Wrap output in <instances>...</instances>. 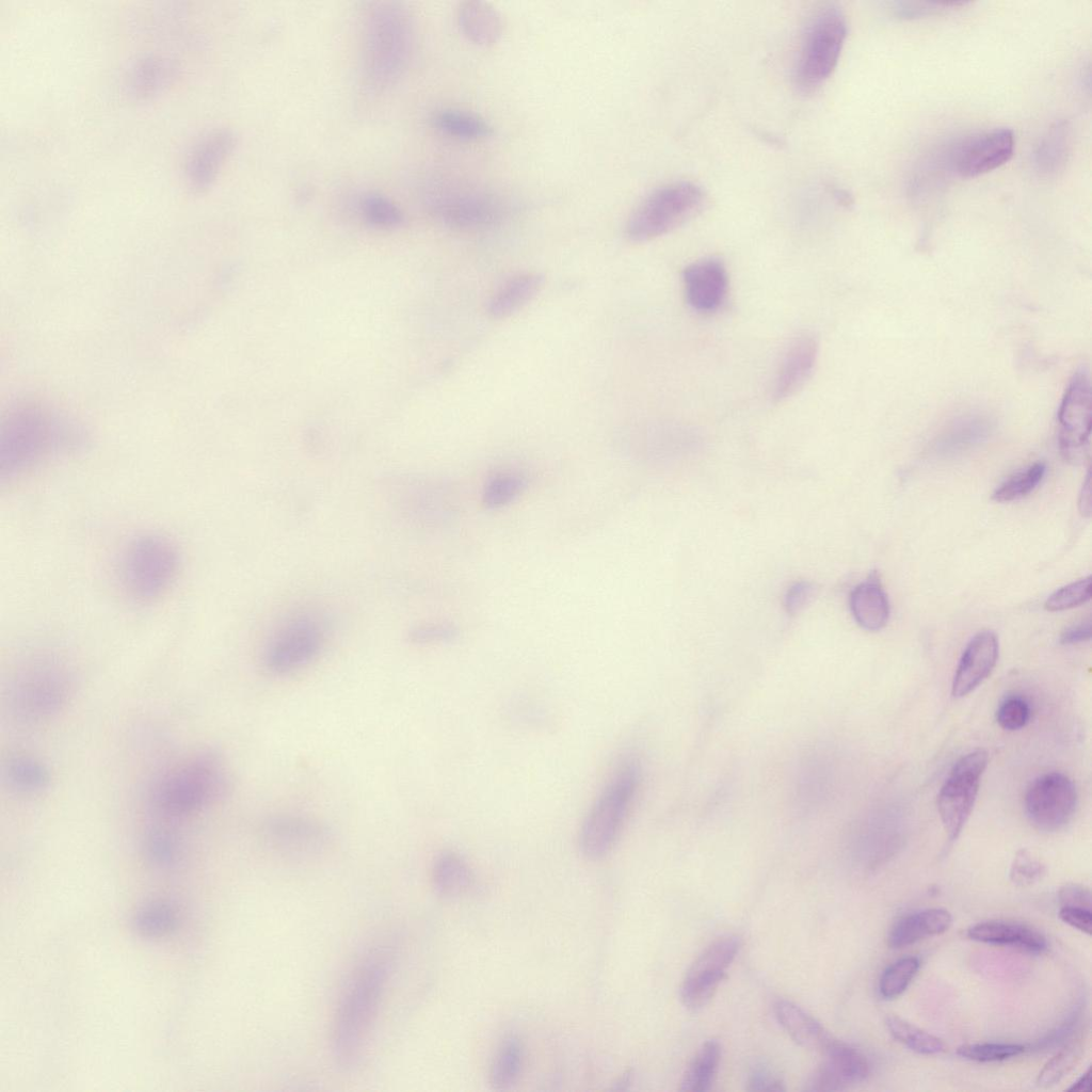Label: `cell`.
<instances>
[{
    "label": "cell",
    "instance_id": "obj_1",
    "mask_svg": "<svg viewBox=\"0 0 1092 1092\" xmlns=\"http://www.w3.org/2000/svg\"><path fill=\"white\" fill-rule=\"evenodd\" d=\"M395 961V946L382 943L368 949L351 973L332 1028V1051L339 1066L351 1069L363 1058Z\"/></svg>",
    "mask_w": 1092,
    "mask_h": 1092
},
{
    "label": "cell",
    "instance_id": "obj_2",
    "mask_svg": "<svg viewBox=\"0 0 1092 1092\" xmlns=\"http://www.w3.org/2000/svg\"><path fill=\"white\" fill-rule=\"evenodd\" d=\"M87 445L80 427L57 414L23 410L11 416L0 436V478L14 481Z\"/></svg>",
    "mask_w": 1092,
    "mask_h": 1092
},
{
    "label": "cell",
    "instance_id": "obj_3",
    "mask_svg": "<svg viewBox=\"0 0 1092 1092\" xmlns=\"http://www.w3.org/2000/svg\"><path fill=\"white\" fill-rule=\"evenodd\" d=\"M414 22L400 2H373L363 26V71L376 90L392 85L404 74L414 49Z\"/></svg>",
    "mask_w": 1092,
    "mask_h": 1092
},
{
    "label": "cell",
    "instance_id": "obj_4",
    "mask_svg": "<svg viewBox=\"0 0 1092 1092\" xmlns=\"http://www.w3.org/2000/svg\"><path fill=\"white\" fill-rule=\"evenodd\" d=\"M640 778L638 761L627 759L599 791L579 830V849L587 858L599 860L612 850L635 802Z\"/></svg>",
    "mask_w": 1092,
    "mask_h": 1092
},
{
    "label": "cell",
    "instance_id": "obj_5",
    "mask_svg": "<svg viewBox=\"0 0 1092 1092\" xmlns=\"http://www.w3.org/2000/svg\"><path fill=\"white\" fill-rule=\"evenodd\" d=\"M229 788L222 759L204 753L165 773L155 785L154 806L170 817L187 816L223 798Z\"/></svg>",
    "mask_w": 1092,
    "mask_h": 1092
},
{
    "label": "cell",
    "instance_id": "obj_6",
    "mask_svg": "<svg viewBox=\"0 0 1092 1092\" xmlns=\"http://www.w3.org/2000/svg\"><path fill=\"white\" fill-rule=\"evenodd\" d=\"M180 563L179 551L168 537L141 533L122 551L119 579L128 596L139 603H151L171 589Z\"/></svg>",
    "mask_w": 1092,
    "mask_h": 1092
},
{
    "label": "cell",
    "instance_id": "obj_7",
    "mask_svg": "<svg viewBox=\"0 0 1092 1092\" xmlns=\"http://www.w3.org/2000/svg\"><path fill=\"white\" fill-rule=\"evenodd\" d=\"M847 36V19L833 3L817 7L801 35L793 66L796 86L803 93L818 89L832 74Z\"/></svg>",
    "mask_w": 1092,
    "mask_h": 1092
},
{
    "label": "cell",
    "instance_id": "obj_8",
    "mask_svg": "<svg viewBox=\"0 0 1092 1092\" xmlns=\"http://www.w3.org/2000/svg\"><path fill=\"white\" fill-rule=\"evenodd\" d=\"M705 203L702 188L690 181L657 188L629 215L626 237L632 242H646L663 236L695 216Z\"/></svg>",
    "mask_w": 1092,
    "mask_h": 1092
},
{
    "label": "cell",
    "instance_id": "obj_9",
    "mask_svg": "<svg viewBox=\"0 0 1092 1092\" xmlns=\"http://www.w3.org/2000/svg\"><path fill=\"white\" fill-rule=\"evenodd\" d=\"M1014 133L993 128L958 138L934 151L946 178H975L1000 167L1013 156Z\"/></svg>",
    "mask_w": 1092,
    "mask_h": 1092
},
{
    "label": "cell",
    "instance_id": "obj_10",
    "mask_svg": "<svg viewBox=\"0 0 1092 1092\" xmlns=\"http://www.w3.org/2000/svg\"><path fill=\"white\" fill-rule=\"evenodd\" d=\"M326 628L317 614L294 613L278 625L262 652V663L273 674L285 675L304 668L321 653Z\"/></svg>",
    "mask_w": 1092,
    "mask_h": 1092
},
{
    "label": "cell",
    "instance_id": "obj_11",
    "mask_svg": "<svg viewBox=\"0 0 1092 1092\" xmlns=\"http://www.w3.org/2000/svg\"><path fill=\"white\" fill-rule=\"evenodd\" d=\"M989 754L974 750L952 766L937 794V810L950 840L961 834L974 808Z\"/></svg>",
    "mask_w": 1092,
    "mask_h": 1092
},
{
    "label": "cell",
    "instance_id": "obj_12",
    "mask_svg": "<svg viewBox=\"0 0 1092 1092\" xmlns=\"http://www.w3.org/2000/svg\"><path fill=\"white\" fill-rule=\"evenodd\" d=\"M70 679L66 670L49 660L28 665L17 677L13 689V705L21 719L42 720L58 712L69 693Z\"/></svg>",
    "mask_w": 1092,
    "mask_h": 1092
},
{
    "label": "cell",
    "instance_id": "obj_13",
    "mask_svg": "<svg viewBox=\"0 0 1092 1092\" xmlns=\"http://www.w3.org/2000/svg\"><path fill=\"white\" fill-rule=\"evenodd\" d=\"M1077 800V789L1072 778L1061 772H1048L1029 785L1024 797V808L1035 829L1056 832L1073 818Z\"/></svg>",
    "mask_w": 1092,
    "mask_h": 1092
},
{
    "label": "cell",
    "instance_id": "obj_14",
    "mask_svg": "<svg viewBox=\"0 0 1092 1092\" xmlns=\"http://www.w3.org/2000/svg\"><path fill=\"white\" fill-rule=\"evenodd\" d=\"M740 946L738 936H721L695 958L680 986V999L687 1009L701 1010L711 1000L726 977V970L737 957Z\"/></svg>",
    "mask_w": 1092,
    "mask_h": 1092
},
{
    "label": "cell",
    "instance_id": "obj_15",
    "mask_svg": "<svg viewBox=\"0 0 1092 1092\" xmlns=\"http://www.w3.org/2000/svg\"><path fill=\"white\" fill-rule=\"evenodd\" d=\"M260 836L274 851L307 857L322 852L332 839L328 828L320 821L296 814H276L260 825Z\"/></svg>",
    "mask_w": 1092,
    "mask_h": 1092
},
{
    "label": "cell",
    "instance_id": "obj_16",
    "mask_svg": "<svg viewBox=\"0 0 1092 1092\" xmlns=\"http://www.w3.org/2000/svg\"><path fill=\"white\" fill-rule=\"evenodd\" d=\"M1091 386L1087 371H1077L1069 383L1059 411V444L1070 460L1085 454L1091 435Z\"/></svg>",
    "mask_w": 1092,
    "mask_h": 1092
},
{
    "label": "cell",
    "instance_id": "obj_17",
    "mask_svg": "<svg viewBox=\"0 0 1092 1092\" xmlns=\"http://www.w3.org/2000/svg\"><path fill=\"white\" fill-rule=\"evenodd\" d=\"M822 1056L824 1061L806 1080L804 1091L844 1090L863 1082L870 1074L867 1057L855 1047L837 1039Z\"/></svg>",
    "mask_w": 1092,
    "mask_h": 1092
},
{
    "label": "cell",
    "instance_id": "obj_18",
    "mask_svg": "<svg viewBox=\"0 0 1092 1092\" xmlns=\"http://www.w3.org/2000/svg\"><path fill=\"white\" fill-rule=\"evenodd\" d=\"M433 210L438 219L450 227L478 230L500 222L504 207L497 198L487 194L457 192L434 200Z\"/></svg>",
    "mask_w": 1092,
    "mask_h": 1092
},
{
    "label": "cell",
    "instance_id": "obj_19",
    "mask_svg": "<svg viewBox=\"0 0 1092 1092\" xmlns=\"http://www.w3.org/2000/svg\"><path fill=\"white\" fill-rule=\"evenodd\" d=\"M236 144L237 136L228 128H215L200 136L189 151L184 163L188 187L195 192L209 188Z\"/></svg>",
    "mask_w": 1092,
    "mask_h": 1092
},
{
    "label": "cell",
    "instance_id": "obj_20",
    "mask_svg": "<svg viewBox=\"0 0 1092 1092\" xmlns=\"http://www.w3.org/2000/svg\"><path fill=\"white\" fill-rule=\"evenodd\" d=\"M685 295L696 311L710 314L726 300L728 274L718 258L708 257L690 263L682 272Z\"/></svg>",
    "mask_w": 1092,
    "mask_h": 1092
},
{
    "label": "cell",
    "instance_id": "obj_21",
    "mask_svg": "<svg viewBox=\"0 0 1092 1092\" xmlns=\"http://www.w3.org/2000/svg\"><path fill=\"white\" fill-rule=\"evenodd\" d=\"M999 655L997 636L992 630H981L967 643L952 680L951 693L963 697L973 692L994 670Z\"/></svg>",
    "mask_w": 1092,
    "mask_h": 1092
},
{
    "label": "cell",
    "instance_id": "obj_22",
    "mask_svg": "<svg viewBox=\"0 0 1092 1092\" xmlns=\"http://www.w3.org/2000/svg\"><path fill=\"white\" fill-rule=\"evenodd\" d=\"M818 357V342L809 334L793 338L785 349L772 383V399L783 401L794 395L810 378Z\"/></svg>",
    "mask_w": 1092,
    "mask_h": 1092
},
{
    "label": "cell",
    "instance_id": "obj_23",
    "mask_svg": "<svg viewBox=\"0 0 1092 1092\" xmlns=\"http://www.w3.org/2000/svg\"><path fill=\"white\" fill-rule=\"evenodd\" d=\"M773 1012L781 1027L803 1048L823 1055L835 1041L817 1018L790 1000H776Z\"/></svg>",
    "mask_w": 1092,
    "mask_h": 1092
},
{
    "label": "cell",
    "instance_id": "obj_24",
    "mask_svg": "<svg viewBox=\"0 0 1092 1092\" xmlns=\"http://www.w3.org/2000/svg\"><path fill=\"white\" fill-rule=\"evenodd\" d=\"M967 936L976 942L1010 946L1032 953H1041L1047 948V941L1041 932L1027 925L1013 921L977 922L967 929Z\"/></svg>",
    "mask_w": 1092,
    "mask_h": 1092
},
{
    "label": "cell",
    "instance_id": "obj_25",
    "mask_svg": "<svg viewBox=\"0 0 1092 1092\" xmlns=\"http://www.w3.org/2000/svg\"><path fill=\"white\" fill-rule=\"evenodd\" d=\"M175 77L176 66L171 59L147 54L130 65L126 73L125 86L133 98L146 99L161 93Z\"/></svg>",
    "mask_w": 1092,
    "mask_h": 1092
},
{
    "label": "cell",
    "instance_id": "obj_26",
    "mask_svg": "<svg viewBox=\"0 0 1092 1092\" xmlns=\"http://www.w3.org/2000/svg\"><path fill=\"white\" fill-rule=\"evenodd\" d=\"M456 21L462 35L477 46H493L503 33L500 13L487 2L477 0L462 2L457 9Z\"/></svg>",
    "mask_w": 1092,
    "mask_h": 1092
},
{
    "label": "cell",
    "instance_id": "obj_27",
    "mask_svg": "<svg viewBox=\"0 0 1092 1092\" xmlns=\"http://www.w3.org/2000/svg\"><path fill=\"white\" fill-rule=\"evenodd\" d=\"M849 604L855 622L868 631H878L888 622V597L876 573L852 590Z\"/></svg>",
    "mask_w": 1092,
    "mask_h": 1092
},
{
    "label": "cell",
    "instance_id": "obj_28",
    "mask_svg": "<svg viewBox=\"0 0 1092 1092\" xmlns=\"http://www.w3.org/2000/svg\"><path fill=\"white\" fill-rule=\"evenodd\" d=\"M952 917L944 909H926L899 918L890 928L887 944L890 948L908 947L922 938L946 932Z\"/></svg>",
    "mask_w": 1092,
    "mask_h": 1092
},
{
    "label": "cell",
    "instance_id": "obj_29",
    "mask_svg": "<svg viewBox=\"0 0 1092 1092\" xmlns=\"http://www.w3.org/2000/svg\"><path fill=\"white\" fill-rule=\"evenodd\" d=\"M543 285L535 272H520L507 278L491 295L486 310L494 319L508 318L530 303Z\"/></svg>",
    "mask_w": 1092,
    "mask_h": 1092
},
{
    "label": "cell",
    "instance_id": "obj_30",
    "mask_svg": "<svg viewBox=\"0 0 1092 1092\" xmlns=\"http://www.w3.org/2000/svg\"><path fill=\"white\" fill-rule=\"evenodd\" d=\"M1072 147V127L1065 119L1053 124L1038 143L1033 152L1037 172L1053 177L1064 170Z\"/></svg>",
    "mask_w": 1092,
    "mask_h": 1092
},
{
    "label": "cell",
    "instance_id": "obj_31",
    "mask_svg": "<svg viewBox=\"0 0 1092 1092\" xmlns=\"http://www.w3.org/2000/svg\"><path fill=\"white\" fill-rule=\"evenodd\" d=\"M431 879L435 892L445 898L462 896L473 883L469 865L454 851H444L436 856Z\"/></svg>",
    "mask_w": 1092,
    "mask_h": 1092
},
{
    "label": "cell",
    "instance_id": "obj_32",
    "mask_svg": "<svg viewBox=\"0 0 1092 1092\" xmlns=\"http://www.w3.org/2000/svg\"><path fill=\"white\" fill-rule=\"evenodd\" d=\"M721 1055L722 1048L719 1041L711 1039L703 1043L684 1073L679 1090L687 1092L710 1090L719 1070Z\"/></svg>",
    "mask_w": 1092,
    "mask_h": 1092
},
{
    "label": "cell",
    "instance_id": "obj_33",
    "mask_svg": "<svg viewBox=\"0 0 1092 1092\" xmlns=\"http://www.w3.org/2000/svg\"><path fill=\"white\" fill-rule=\"evenodd\" d=\"M989 420L980 415H970L953 422L934 444L935 451L954 454L982 441L989 434Z\"/></svg>",
    "mask_w": 1092,
    "mask_h": 1092
},
{
    "label": "cell",
    "instance_id": "obj_34",
    "mask_svg": "<svg viewBox=\"0 0 1092 1092\" xmlns=\"http://www.w3.org/2000/svg\"><path fill=\"white\" fill-rule=\"evenodd\" d=\"M433 125L441 132L465 141L483 140L492 134V126L480 115L459 110L443 109L434 113Z\"/></svg>",
    "mask_w": 1092,
    "mask_h": 1092
},
{
    "label": "cell",
    "instance_id": "obj_35",
    "mask_svg": "<svg viewBox=\"0 0 1092 1092\" xmlns=\"http://www.w3.org/2000/svg\"><path fill=\"white\" fill-rule=\"evenodd\" d=\"M528 486V477L520 470L497 471L487 479L482 491V503L496 510L512 503Z\"/></svg>",
    "mask_w": 1092,
    "mask_h": 1092
},
{
    "label": "cell",
    "instance_id": "obj_36",
    "mask_svg": "<svg viewBox=\"0 0 1092 1092\" xmlns=\"http://www.w3.org/2000/svg\"><path fill=\"white\" fill-rule=\"evenodd\" d=\"M523 1057V1046L517 1039L509 1038L501 1044L489 1072V1081L494 1089H507L516 1082L520 1074Z\"/></svg>",
    "mask_w": 1092,
    "mask_h": 1092
},
{
    "label": "cell",
    "instance_id": "obj_37",
    "mask_svg": "<svg viewBox=\"0 0 1092 1092\" xmlns=\"http://www.w3.org/2000/svg\"><path fill=\"white\" fill-rule=\"evenodd\" d=\"M1083 1030L1049 1059L1037 1077V1086L1050 1088L1067 1075L1079 1062L1085 1049Z\"/></svg>",
    "mask_w": 1092,
    "mask_h": 1092
},
{
    "label": "cell",
    "instance_id": "obj_38",
    "mask_svg": "<svg viewBox=\"0 0 1092 1092\" xmlns=\"http://www.w3.org/2000/svg\"><path fill=\"white\" fill-rule=\"evenodd\" d=\"M885 1025L894 1039L913 1051L922 1055H934L944 1049V1043L941 1039L898 1015L886 1016Z\"/></svg>",
    "mask_w": 1092,
    "mask_h": 1092
},
{
    "label": "cell",
    "instance_id": "obj_39",
    "mask_svg": "<svg viewBox=\"0 0 1092 1092\" xmlns=\"http://www.w3.org/2000/svg\"><path fill=\"white\" fill-rule=\"evenodd\" d=\"M1046 465L1035 462L1003 481L993 493L992 499L997 502H1010L1022 499L1033 492L1043 480Z\"/></svg>",
    "mask_w": 1092,
    "mask_h": 1092
},
{
    "label": "cell",
    "instance_id": "obj_40",
    "mask_svg": "<svg viewBox=\"0 0 1092 1092\" xmlns=\"http://www.w3.org/2000/svg\"><path fill=\"white\" fill-rule=\"evenodd\" d=\"M6 777L15 789L32 793L46 788L49 782L46 768L28 757L11 759L6 767Z\"/></svg>",
    "mask_w": 1092,
    "mask_h": 1092
},
{
    "label": "cell",
    "instance_id": "obj_41",
    "mask_svg": "<svg viewBox=\"0 0 1092 1092\" xmlns=\"http://www.w3.org/2000/svg\"><path fill=\"white\" fill-rule=\"evenodd\" d=\"M920 961L917 957H904L884 969L879 980L880 995L885 999L900 996L917 974Z\"/></svg>",
    "mask_w": 1092,
    "mask_h": 1092
},
{
    "label": "cell",
    "instance_id": "obj_42",
    "mask_svg": "<svg viewBox=\"0 0 1092 1092\" xmlns=\"http://www.w3.org/2000/svg\"><path fill=\"white\" fill-rule=\"evenodd\" d=\"M364 219L381 228H395L404 221L401 209L388 197L379 193L365 194L359 202Z\"/></svg>",
    "mask_w": 1092,
    "mask_h": 1092
},
{
    "label": "cell",
    "instance_id": "obj_43",
    "mask_svg": "<svg viewBox=\"0 0 1092 1092\" xmlns=\"http://www.w3.org/2000/svg\"><path fill=\"white\" fill-rule=\"evenodd\" d=\"M1026 1047L1014 1043H971L957 1048V1055L977 1062H998L1022 1055Z\"/></svg>",
    "mask_w": 1092,
    "mask_h": 1092
},
{
    "label": "cell",
    "instance_id": "obj_44",
    "mask_svg": "<svg viewBox=\"0 0 1092 1092\" xmlns=\"http://www.w3.org/2000/svg\"><path fill=\"white\" fill-rule=\"evenodd\" d=\"M1091 577H1085L1056 590L1046 599L1047 611L1057 612L1086 604L1091 598Z\"/></svg>",
    "mask_w": 1092,
    "mask_h": 1092
},
{
    "label": "cell",
    "instance_id": "obj_45",
    "mask_svg": "<svg viewBox=\"0 0 1092 1092\" xmlns=\"http://www.w3.org/2000/svg\"><path fill=\"white\" fill-rule=\"evenodd\" d=\"M1081 1015L1082 1011L1076 1008L1058 1026L1035 1041L1030 1049L1042 1051L1065 1045L1083 1030Z\"/></svg>",
    "mask_w": 1092,
    "mask_h": 1092
},
{
    "label": "cell",
    "instance_id": "obj_46",
    "mask_svg": "<svg viewBox=\"0 0 1092 1092\" xmlns=\"http://www.w3.org/2000/svg\"><path fill=\"white\" fill-rule=\"evenodd\" d=\"M175 922L173 910L162 902L152 903L141 910L135 918L139 931L145 935L157 936L168 932Z\"/></svg>",
    "mask_w": 1092,
    "mask_h": 1092
},
{
    "label": "cell",
    "instance_id": "obj_47",
    "mask_svg": "<svg viewBox=\"0 0 1092 1092\" xmlns=\"http://www.w3.org/2000/svg\"><path fill=\"white\" fill-rule=\"evenodd\" d=\"M1045 865L1027 849H1021L1013 857L1010 880L1013 884L1027 887L1039 882L1045 874Z\"/></svg>",
    "mask_w": 1092,
    "mask_h": 1092
},
{
    "label": "cell",
    "instance_id": "obj_48",
    "mask_svg": "<svg viewBox=\"0 0 1092 1092\" xmlns=\"http://www.w3.org/2000/svg\"><path fill=\"white\" fill-rule=\"evenodd\" d=\"M1030 708L1019 696H1009L997 708L996 721L1006 730H1018L1029 721Z\"/></svg>",
    "mask_w": 1092,
    "mask_h": 1092
},
{
    "label": "cell",
    "instance_id": "obj_49",
    "mask_svg": "<svg viewBox=\"0 0 1092 1092\" xmlns=\"http://www.w3.org/2000/svg\"><path fill=\"white\" fill-rule=\"evenodd\" d=\"M459 637V629L451 623H427L416 626L408 638L416 644L452 642Z\"/></svg>",
    "mask_w": 1092,
    "mask_h": 1092
},
{
    "label": "cell",
    "instance_id": "obj_50",
    "mask_svg": "<svg viewBox=\"0 0 1092 1092\" xmlns=\"http://www.w3.org/2000/svg\"><path fill=\"white\" fill-rule=\"evenodd\" d=\"M965 4L966 3H964V2H944V3L940 2V3H933V2H905V1H899V2H893L890 10H892L893 15L895 17H897V18H901V19H916V18H920V17L935 15V14H938V13L944 12L946 10H950V9L958 7L960 5H965Z\"/></svg>",
    "mask_w": 1092,
    "mask_h": 1092
},
{
    "label": "cell",
    "instance_id": "obj_51",
    "mask_svg": "<svg viewBox=\"0 0 1092 1092\" xmlns=\"http://www.w3.org/2000/svg\"><path fill=\"white\" fill-rule=\"evenodd\" d=\"M146 848L152 861L166 864L172 862L177 853V840L166 830H152L146 841Z\"/></svg>",
    "mask_w": 1092,
    "mask_h": 1092
},
{
    "label": "cell",
    "instance_id": "obj_52",
    "mask_svg": "<svg viewBox=\"0 0 1092 1092\" xmlns=\"http://www.w3.org/2000/svg\"><path fill=\"white\" fill-rule=\"evenodd\" d=\"M814 593L815 587L808 581L802 580L791 584L784 596L786 611L790 614H796L808 604Z\"/></svg>",
    "mask_w": 1092,
    "mask_h": 1092
},
{
    "label": "cell",
    "instance_id": "obj_53",
    "mask_svg": "<svg viewBox=\"0 0 1092 1092\" xmlns=\"http://www.w3.org/2000/svg\"><path fill=\"white\" fill-rule=\"evenodd\" d=\"M746 1089L750 1091H785V1082L773 1071L756 1067L749 1075Z\"/></svg>",
    "mask_w": 1092,
    "mask_h": 1092
},
{
    "label": "cell",
    "instance_id": "obj_54",
    "mask_svg": "<svg viewBox=\"0 0 1092 1092\" xmlns=\"http://www.w3.org/2000/svg\"><path fill=\"white\" fill-rule=\"evenodd\" d=\"M1059 918L1067 924L1069 926L1091 935L1092 932V912L1091 910L1078 908V906H1066L1061 905L1059 910Z\"/></svg>",
    "mask_w": 1092,
    "mask_h": 1092
},
{
    "label": "cell",
    "instance_id": "obj_55",
    "mask_svg": "<svg viewBox=\"0 0 1092 1092\" xmlns=\"http://www.w3.org/2000/svg\"><path fill=\"white\" fill-rule=\"evenodd\" d=\"M1058 898L1061 905L1091 910V893L1085 886L1066 884L1059 890Z\"/></svg>",
    "mask_w": 1092,
    "mask_h": 1092
},
{
    "label": "cell",
    "instance_id": "obj_56",
    "mask_svg": "<svg viewBox=\"0 0 1092 1092\" xmlns=\"http://www.w3.org/2000/svg\"><path fill=\"white\" fill-rule=\"evenodd\" d=\"M1090 638L1091 620L1089 617L1064 629L1060 636V643L1064 645H1072L1089 641Z\"/></svg>",
    "mask_w": 1092,
    "mask_h": 1092
},
{
    "label": "cell",
    "instance_id": "obj_57",
    "mask_svg": "<svg viewBox=\"0 0 1092 1092\" xmlns=\"http://www.w3.org/2000/svg\"><path fill=\"white\" fill-rule=\"evenodd\" d=\"M1091 477L1090 471H1088L1078 497V509L1080 514L1085 517H1089L1091 515Z\"/></svg>",
    "mask_w": 1092,
    "mask_h": 1092
},
{
    "label": "cell",
    "instance_id": "obj_58",
    "mask_svg": "<svg viewBox=\"0 0 1092 1092\" xmlns=\"http://www.w3.org/2000/svg\"><path fill=\"white\" fill-rule=\"evenodd\" d=\"M1069 1092H1090L1091 1091V1067L1082 1074L1071 1087L1066 1089Z\"/></svg>",
    "mask_w": 1092,
    "mask_h": 1092
}]
</instances>
